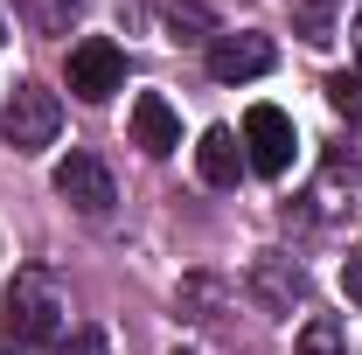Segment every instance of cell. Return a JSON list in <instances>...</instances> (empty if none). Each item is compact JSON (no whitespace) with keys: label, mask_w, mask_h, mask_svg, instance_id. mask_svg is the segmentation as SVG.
<instances>
[{"label":"cell","mask_w":362,"mask_h":355,"mask_svg":"<svg viewBox=\"0 0 362 355\" xmlns=\"http://www.w3.org/2000/svg\"><path fill=\"white\" fill-rule=\"evenodd\" d=\"M133 146H146V153H175L181 146V119L160 91H139L133 98Z\"/></svg>","instance_id":"8"},{"label":"cell","mask_w":362,"mask_h":355,"mask_svg":"<svg viewBox=\"0 0 362 355\" xmlns=\"http://www.w3.org/2000/svg\"><path fill=\"white\" fill-rule=\"evenodd\" d=\"M307 42H327V0H307Z\"/></svg>","instance_id":"14"},{"label":"cell","mask_w":362,"mask_h":355,"mask_svg":"<svg viewBox=\"0 0 362 355\" xmlns=\"http://www.w3.org/2000/svg\"><path fill=\"white\" fill-rule=\"evenodd\" d=\"M0 42H7V28H0Z\"/></svg>","instance_id":"15"},{"label":"cell","mask_w":362,"mask_h":355,"mask_svg":"<svg viewBox=\"0 0 362 355\" xmlns=\"http://www.w3.org/2000/svg\"><path fill=\"white\" fill-rule=\"evenodd\" d=\"M175 355H188V349H175Z\"/></svg>","instance_id":"17"},{"label":"cell","mask_w":362,"mask_h":355,"mask_svg":"<svg viewBox=\"0 0 362 355\" xmlns=\"http://www.w3.org/2000/svg\"><path fill=\"white\" fill-rule=\"evenodd\" d=\"M63 126V105H56V91L42 84H14L7 91V105H0V139L14 146V153H42L49 139Z\"/></svg>","instance_id":"2"},{"label":"cell","mask_w":362,"mask_h":355,"mask_svg":"<svg viewBox=\"0 0 362 355\" xmlns=\"http://www.w3.org/2000/svg\"><path fill=\"white\" fill-rule=\"evenodd\" d=\"M300 355H349V334H341V320L314 313V320L300 327Z\"/></svg>","instance_id":"10"},{"label":"cell","mask_w":362,"mask_h":355,"mask_svg":"<svg viewBox=\"0 0 362 355\" xmlns=\"http://www.w3.org/2000/svg\"><path fill=\"white\" fill-rule=\"evenodd\" d=\"M327 105H334L349 126H362V70H334V77H327Z\"/></svg>","instance_id":"11"},{"label":"cell","mask_w":362,"mask_h":355,"mask_svg":"<svg viewBox=\"0 0 362 355\" xmlns=\"http://www.w3.org/2000/svg\"><path fill=\"white\" fill-rule=\"evenodd\" d=\"M341 293H349V300L362 307V244L349 251V258H341Z\"/></svg>","instance_id":"13"},{"label":"cell","mask_w":362,"mask_h":355,"mask_svg":"<svg viewBox=\"0 0 362 355\" xmlns=\"http://www.w3.org/2000/svg\"><path fill=\"white\" fill-rule=\"evenodd\" d=\"M244 279H251V300H258L265 313H300L307 307V265L286 258V251H258Z\"/></svg>","instance_id":"4"},{"label":"cell","mask_w":362,"mask_h":355,"mask_svg":"<svg viewBox=\"0 0 362 355\" xmlns=\"http://www.w3.org/2000/svg\"><path fill=\"white\" fill-rule=\"evenodd\" d=\"M56 195H63L70 209H84V216H105V209L119 202L98 153H70V161H56Z\"/></svg>","instance_id":"7"},{"label":"cell","mask_w":362,"mask_h":355,"mask_svg":"<svg viewBox=\"0 0 362 355\" xmlns=\"http://www.w3.org/2000/svg\"><path fill=\"white\" fill-rule=\"evenodd\" d=\"M119 84H126V56H119V42H105V35H84V42L70 49V91H77V98L105 105Z\"/></svg>","instance_id":"6"},{"label":"cell","mask_w":362,"mask_h":355,"mask_svg":"<svg viewBox=\"0 0 362 355\" xmlns=\"http://www.w3.org/2000/svg\"><path fill=\"white\" fill-rule=\"evenodd\" d=\"M293 153H300V133H293V119L279 112V105H251L244 112V168H258V175H293Z\"/></svg>","instance_id":"3"},{"label":"cell","mask_w":362,"mask_h":355,"mask_svg":"<svg viewBox=\"0 0 362 355\" xmlns=\"http://www.w3.org/2000/svg\"><path fill=\"white\" fill-rule=\"evenodd\" d=\"M63 327H70V293H63V279L42 272V265H21L7 279V293H0V342L14 355L21 349H56Z\"/></svg>","instance_id":"1"},{"label":"cell","mask_w":362,"mask_h":355,"mask_svg":"<svg viewBox=\"0 0 362 355\" xmlns=\"http://www.w3.org/2000/svg\"><path fill=\"white\" fill-rule=\"evenodd\" d=\"M56 355H112V342H105L98 327H70V334L56 342Z\"/></svg>","instance_id":"12"},{"label":"cell","mask_w":362,"mask_h":355,"mask_svg":"<svg viewBox=\"0 0 362 355\" xmlns=\"http://www.w3.org/2000/svg\"><path fill=\"white\" fill-rule=\"evenodd\" d=\"M195 168H202L209 188H237V181H244V146H237V133H230V126H209L202 146H195Z\"/></svg>","instance_id":"9"},{"label":"cell","mask_w":362,"mask_h":355,"mask_svg":"<svg viewBox=\"0 0 362 355\" xmlns=\"http://www.w3.org/2000/svg\"><path fill=\"white\" fill-rule=\"evenodd\" d=\"M272 63H279V49L258 28H237V35H216L209 42V77L216 84H251V77H265Z\"/></svg>","instance_id":"5"},{"label":"cell","mask_w":362,"mask_h":355,"mask_svg":"<svg viewBox=\"0 0 362 355\" xmlns=\"http://www.w3.org/2000/svg\"><path fill=\"white\" fill-rule=\"evenodd\" d=\"M356 70H362V56H356Z\"/></svg>","instance_id":"16"}]
</instances>
